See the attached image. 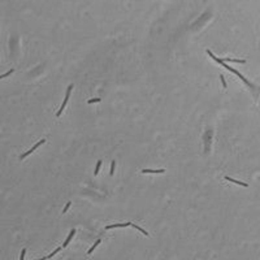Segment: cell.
<instances>
[{
  "instance_id": "obj_4",
  "label": "cell",
  "mask_w": 260,
  "mask_h": 260,
  "mask_svg": "<svg viewBox=\"0 0 260 260\" xmlns=\"http://www.w3.org/2000/svg\"><path fill=\"white\" fill-rule=\"evenodd\" d=\"M74 234H75V229H72V231H70V234L68 235V238H66V241L64 242V244H62V247H66L68 244H69V242L72 241V238L74 237Z\"/></svg>"
},
{
  "instance_id": "obj_9",
  "label": "cell",
  "mask_w": 260,
  "mask_h": 260,
  "mask_svg": "<svg viewBox=\"0 0 260 260\" xmlns=\"http://www.w3.org/2000/svg\"><path fill=\"white\" fill-rule=\"evenodd\" d=\"M225 61H229V62H239V64H243L246 62V60H237V59H225Z\"/></svg>"
},
{
  "instance_id": "obj_5",
  "label": "cell",
  "mask_w": 260,
  "mask_h": 260,
  "mask_svg": "<svg viewBox=\"0 0 260 260\" xmlns=\"http://www.w3.org/2000/svg\"><path fill=\"white\" fill-rule=\"evenodd\" d=\"M164 169H143L142 173H164Z\"/></svg>"
},
{
  "instance_id": "obj_10",
  "label": "cell",
  "mask_w": 260,
  "mask_h": 260,
  "mask_svg": "<svg viewBox=\"0 0 260 260\" xmlns=\"http://www.w3.org/2000/svg\"><path fill=\"white\" fill-rule=\"evenodd\" d=\"M100 166H102V160H99V161L96 163V168H95V172H94V174H95V176H98V173H99V169H100Z\"/></svg>"
},
{
  "instance_id": "obj_11",
  "label": "cell",
  "mask_w": 260,
  "mask_h": 260,
  "mask_svg": "<svg viewBox=\"0 0 260 260\" xmlns=\"http://www.w3.org/2000/svg\"><path fill=\"white\" fill-rule=\"evenodd\" d=\"M115 168H116V161L113 160V161L111 163V172H109V174H111V176H113V173H115Z\"/></svg>"
},
{
  "instance_id": "obj_15",
  "label": "cell",
  "mask_w": 260,
  "mask_h": 260,
  "mask_svg": "<svg viewBox=\"0 0 260 260\" xmlns=\"http://www.w3.org/2000/svg\"><path fill=\"white\" fill-rule=\"evenodd\" d=\"M25 254H26V248H24V250L21 251V256H20V260H24V257H25Z\"/></svg>"
},
{
  "instance_id": "obj_12",
  "label": "cell",
  "mask_w": 260,
  "mask_h": 260,
  "mask_svg": "<svg viewBox=\"0 0 260 260\" xmlns=\"http://www.w3.org/2000/svg\"><path fill=\"white\" fill-rule=\"evenodd\" d=\"M102 99L100 98H94V99H90V100H87V103L89 104H93V103H99Z\"/></svg>"
},
{
  "instance_id": "obj_13",
  "label": "cell",
  "mask_w": 260,
  "mask_h": 260,
  "mask_svg": "<svg viewBox=\"0 0 260 260\" xmlns=\"http://www.w3.org/2000/svg\"><path fill=\"white\" fill-rule=\"evenodd\" d=\"M13 72H15V70H13V69H11V70H8V72H7V73H4V74H2V75H0V79H2V78H4V77H8V75H9V74H11V73H13Z\"/></svg>"
},
{
  "instance_id": "obj_14",
  "label": "cell",
  "mask_w": 260,
  "mask_h": 260,
  "mask_svg": "<svg viewBox=\"0 0 260 260\" xmlns=\"http://www.w3.org/2000/svg\"><path fill=\"white\" fill-rule=\"evenodd\" d=\"M220 78H221V82H222V86H224V87L226 89V87H228V86H226V82H225V78H224V75L221 74V75H220Z\"/></svg>"
},
{
  "instance_id": "obj_8",
  "label": "cell",
  "mask_w": 260,
  "mask_h": 260,
  "mask_svg": "<svg viewBox=\"0 0 260 260\" xmlns=\"http://www.w3.org/2000/svg\"><path fill=\"white\" fill-rule=\"evenodd\" d=\"M130 226H134V228H135V229H137V230H139V231H142V233H143V234H144V235H148V233H147V231H146V230H144V229H142V228H140V226H137V225H135V224H133V222H131V225H130Z\"/></svg>"
},
{
  "instance_id": "obj_1",
  "label": "cell",
  "mask_w": 260,
  "mask_h": 260,
  "mask_svg": "<svg viewBox=\"0 0 260 260\" xmlns=\"http://www.w3.org/2000/svg\"><path fill=\"white\" fill-rule=\"evenodd\" d=\"M44 142H46V139H40V140H39V142H38V143H37V144H35V146H33V148H30V150H29V151H27V152H25V153H22V155H21V159H25V157H26V156H29V155H30V153H33V152H34V151H35V150H37V148H38V147H39V146H40V144H43V143H44Z\"/></svg>"
},
{
  "instance_id": "obj_16",
  "label": "cell",
  "mask_w": 260,
  "mask_h": 260,
  "mask_svg": "<svg viewBox=\"0 0 260 260\" xmlns=\"http://www.w3.org/2000/svg\"><path fill=\"white\" fill-rule=\"evenodd\" d=\"M59 251H61V248H60V247H59V248H57V250H55V251H53V252H52V254H50V255H48V257H52V256H53V255H55V254H57V252H59Z\"/></svg>"
},
{
  "instance_id": "obj_7",
  "label": "cell",
  "mask_w": 260,
  "mask_h": 260,
  "mask_svg": "<svg viewBox=\"0 0 260 260\" xmlns=\"http://www.w3.org/2000/svg\"><path fill=\"white\" fill-rule=\"evenodd\" d=\"M100 242H102V239H96V242H95V243H94V244H93V246H91V248H90V250H89V252H87V255H90V254H91V252H93V251H94V250H95V248H96V246H99V243H100Z\"/></svg>"
},
{
  "instance_id": "obj_6",
  "label": "cell",
  "mask_w": 260,
  "mask_h": 260,
  "mask_svg": "<svg viewBox=\"0 0 260 260\" xmlns=\"http://www.w3.org/2000/svg\"><path fill=\"white\" fill-rule=\"evenodd\" d=\"M68 99H69V98H66V96H65V99H64V102H62V104H61V108L59 109V112H57V115H56L57 117H59V116L62 113V111H64V108H65V106H66V103H68Z\"/></svg>"
},
{
  "instance_id": "obj_3",
  "label": "cell",
  "mask_w": 260,
  "mask_h": 260,
  "mask_svg": "<svg viewBox=\"0 0 260 260\" xmlns=\"http://www.w3.org/2000/svg\"><path fill=\"white\" fill-rule=\"evenodd\" d=\"M225 180H228V181H230V182H233V184L241 185V186H243V187H248V185H247V184H244V182H242V181H238V180H234V178H231V177H228V176H225Z\"/></svg>"
},
{
  "instance_id": "obj_2",
  "label": "cell",
  "mask_w": 260,
  "mask_h": 260,
  "mask_svg": "<svg viewBox=\"0 0 260 260\" xmlns=\"http://www.w3.org/2000/svg\"><path fill=\"white\" fill-rule=\"evenodd\" d=\"M131 222H124V224H113V225H108L106 226V229H115V228H128L130 226Z\"/></svg>"
},
{
  "instance_id": "obj_17",
  "label": "cell",
  "mask_w": 260,
  "mask_h": 260,
  "mask_svg": "<svg viewBox=\"0 0 260 260\" xmlns=\"http://www.w3.org/2000/svg\"><path fill=\"white\" fill-rule=\"evenodd\" d=\"M70 206H72V203H70V202H68V204H66V206H65V208H64V209H62V212H64V213H65V212H66V211H68V208H69V207H70Z\"/></svg>"
}]
</instances>
